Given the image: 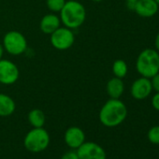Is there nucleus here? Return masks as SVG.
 Segmentation results:
<instances>
[{
  "mask_svg": "<svg viewBox=\"0 0 159 159\" xmlns=\"http://www.w3.org/2000/svg\"><path fill=\"white\" fill-rule=\"evenodd\" d=\"M4 49L11 55H20L27 49V41L25 36L18 31L7 33L3 39Z\"/></svg>",
  "mask_w": 159,
  "mask_h": 159,
  "instance_id": "nucleus-5",
  "label": "nucleus"
},
{
  "mask_svg": "<svg viewBox=\"0 0 159 159\" xmlns=\"http://www.w3.org/2000/svg\"><path fill=\"white\" fill-rule=\"evenodd\" d=\"M28 121L33 127H43L46 116L41 110L34 109L28 113Z\"/></svg>",
  "mask_w": 159,
  "mask_h": 159,
  "instance_id": "nucleus-15",
  "label": "nucleus"
},
{
  "mask_svg": "<svg viewBox=\"0 0 159 159\" xmlns=\"http://www.w3.org/2000/svg\"><path fill=\"white\" fill-rule=\"evenodd\" d=\"M61 159H80L79 158V155L77 153V151L76 150H71V151H68L66 152H65Z\"/></svg>",
  "mask_w": 159,
  "mask_h": 159,
  "instance_id": "nucleus-20",
  "label": "nucleus"
},
{
  "mask_svg": "<svg viewBox=\"0 0 159 159\" xmlns=\"http://www.w3.org/2000/svg\"><path fill=\"white\" fill-rule=\"evenodd\" d=\"M152 91L151 80L145 77L137 79L131 85V96L137 100H144L147 98Z\"/></svg>",
  "mask_w": 159,
  "mask_h": 159,
  "instance_id": "nucleus-9",
  "label": "nucleus"
},
{
  "mask_svg": "<svg viewBox=\"0 0 159 159\" xmlns=\"http://www.w3.org/2000/svg\"><path fill=\"white\" fill-rule=\"evenodd\" d=\"M147 138L151 143L159 145V125L151 127L147 133Z\"/></svg>",
  "mask_w": 159,
  "mask_h": 159,
  "instance_id": "nucleus-17",
  "label": "nucleus"
},
{
  "mask_svg": "<svg viewBox=\"0 0 159 159\" xmlns=\"http://www.w3.org/2000/svg\"><path fill=\"white\" fill-rule=\"evenodd\" d=\"M60 13L62 24L69 29L80 27L84 23L86 18L85 8L82 3L75 0H69L66 2L63 9L60 11Z\"/></svg>",
  "mask_w": 159,
  "mask_h": 159,
  "instance_id": "nucleus-2",
  "label": "nucleus"
},
{
  "mask_svg": "<svg viewBox=\"0 0 159 159\" xmlns=\"http://www.w3.org/2000/svg\"><path fill=\"white\" fill-rule=\"evenodd\" d=\"M46 3L50 11L53 12H58L63 9L66 0H47Z\"/></svg>",
  "mask_w": 159,
  "mask_h": 159,
  "instance_id": "nucleus-18",
  "label": "nucleus"
},
{
  "mask_svg": "<svg viewBox=\"0 0 159 159\" xmlns=\"http://www.w3.org/2000/svg\"><path fill=\"white\" fill-rule=\"evenodd\" d=\"M151 103H152V108H153L155 111H159V93H155V94L153 95V97L152 98Z\"/></svg>",
  "mask_w": 159,
  "mask_h": 159,
  "instance_id": "nucleus-21",
  "label": "nucleus"
},
{
  "mask_svg": "<svg viewBox=\"0 0 159 159\" xmlns=\"http://www.w3.org/2000/svg\"><path fill=\"white\" fill-rule=\"evenodd\" d=\"M127 116V108L119 98L109 99L99 111V121L107 127L120 125Z\"/></svg>",
  "mask_w": 159,
  "mask_h": 159,
  "instance_id": "nucleus-1",
  "label": "nucleus"
},
{
  "mask_svg": "<svg viewBox=\"0 0 159 159\" xmlns=\"http://www.w3.org/2000/svg\"><path fill=\"white\" fill-rule=\"evenodd\" d=\"M15 102L10 96L5 94H0V116H10L15 111Z\"/></svg>",
  "mask_w": 159,
  "mask_h": 159,
  "instance_id": "nucleus-14",
  "label": "nucleus"
},
{
  "mask_svg": "<svg viewBox=\"0 0 159 159\" xmlns=\"http://www.w3.org/2000/svg\"><path fill=\"white\" fill-rule=\"evenodd\" d=\"M127 71H128V67H127L126 63L124 60L118 59V60L114 61V63L112 65V72L115 77L123 79L126 76Z\"/></svg>",
  "mask_w": 159,
  "mask_h": 159,
  "instance_id": "nucleus-16",
  "label": "nucleus"
},
{
  "mask_svg": "<svg viewBox=\"0 0 159 159\" xmlns=\"http://www.w3.org/2000/svg\"><path fill=\"white\" fill-rule=\"evenodd\" d=\"M154 1L156 2V4L158 5V7H159V0H154Z\"/></svg>",
  "mask_w": 159,
  "mask_h": 159,
  "instance_id": "nucleus-25",
  "label": "nucleus"
},
{
  "mask_svg": "<svg viewBox=\"0 0 159 159\" xmlns=\"http://www.w3.org/2000/svg\"><path fill=\"white\" fill-rule=\"evenodd\" d=\"M19 69L14 63L6 59H0V84H13L19 79Z\"/></svg>",
  "mask_w": 159,
  "mask_h": 159,
  "instance_id": "nucleus-8",
  "label": "nucleus"
},
{
  "mask_svg": "<svg viewBox=\"0 0 159 159\" xmlns=\"http://www.w3.org/2000/svg\"><path fill=\"white\" fill-rule=\"evenodd\" d=\"M76 151L80 159H107L104 148L93 141H84Z\"/></svg>",
  "mask_w": 159,
  "mask_h": 159,
  "instance_id": "nucleus-7",
  "label": "nucleus"
},
{
  "mask_svg": "<svg viewBox=\"0 0 159 159\" xmlns=\"http://www.w3.org/2000/svg\"><path fill=\"white\" fill-rule=\"evenodd\" d=\"M25 147L32 152H40L50 144V135L43 127H34L25 137Z\"/></svg>",
  "mask_w": 159,
  "mask_h": 159,
  "instance_id": "nucleus-4",
  "label": "nucleus"
},
{
  "mask_svg": "<svg viewBox=\"0 0 159 159\" xmlns=\"http://www.w3.org/2000/svg\"><path fill=\"white\" fill-rule=\"evenodd\" d=\"M136 69L141 77H153L159 72V52L150 48L143 50L137 58Z\"/></svg>",
  "mask_w": 159,
  "mask_h": 159,
  "instance_id": "nucleus-3",
  "label": "nucleus"
},
{
  "mask_svg": "<svg viewBox=\"0 0 159 159\" xmlns=\"http://www.w3.org/2000/svg\"><path fill=\"white\" fill-rule=\"evenodd\" d=\"M75 40L74 33L67 27H59L51 34L52 45L60 51L69 49Z\"/></svg>",
  "mask_w": 159,
  "mask_h": 159,
  "instance_id": "nucleus-6",
  "label": "nucleus"
},
{
  "mask_svg": "<svg viewBox=\"0 0 159 159\" xmlns=\"http://www.w3.org/2000/svg\"><path fill=\"white\" fill-rule=\"evenodd\" d=\"M154 46H155V50L159 52V33L156 35L155 39H154Z\"/></svg>",
  "mask_w": 159,
  "mask_h": 159,
  "instance_id": "nucleus-23",
  "label": "nucleus"
},
{
  "mask_svg": "<svg viewBox=\"0 0 159 159\" xmlns=\"http://www.w3.org/2000/svg\"><path fill=\"white\" fill-rule=\"evenodd\" d=\"M106 90L111 98H120L125 91V84L123 80L117 77L111 79L107 84Z\"/></svg>",
  "mask_w": 159,
  "mask_h": 159,
  "instance_id": "nucleus-12",
  "label": "nucleus"
},
{
  "mask_svg": "<svg viewBox=\"0 0 159 159\" xmlns=\"http://www.w3.org/2000/svg\"><path fill=\"white\" fill-rule=\"evenodd\" d=\"M61 20L55 14H47L45 15L40 22V29L44 34L51 35L57 28L60 27Z\"/></svg>",
  "mask_w": 159,
  "mask_h": 159,
  "instance_id": "nucleus-13",
  "label": "nucleus"
},
{
  "mask_svg": "<svg viewBox=\"0 0 159 159\" xmlns=\"http://www.w3.org/2000/svg\"><path fill=\"white\" fill-rule=\"evenodd\" d=\"M3 53H4V47L1 43H0V59H2Z\"/></svg>",
  "mask_w": 159,
  "mask_h": 159,
  "instance_id": "nucleus-24",
  "label": "nucleus"
},
{
  "mask_svg": "<svg viewBox=\"0 0 159 159\" xmlns=\"http://www.w3.org/2000/svg\"><path fill=\"white\" fill-rule=\"evenodd\" d=\"M64 139L66 144L72 150H77L85 141V134L82 128L71 126L65 132Z\"/></svg>",
  "mask_w": 159,
  "mask_h": 159,
  "instance_id": "nucleus-10",
  "label": "nucleus"
},
{
  "mask_svg": "<svg viewBox=\"0 0 159 159\" xmlns=\"http://www.w3.org/2000/svg\"><path fill=\"white\" fill-rule=\"evenodd\" d=\"M159 7L154 0H138L133 11L142 18H151L157 13Z\"/></svg>",
  "mask_w": 159,
  "mask_h": 159,
  "instance_id": "nucleus-11",
  "label": "nucleus"
},
{
  "mask_svg": "<svg viewBox=\"0 0 159 159\" xmlns=\"http://www.w3.org/2000/svg\"><path fill=\"white\" fill-rule=\"evenodd\" d=\"M93 1H95V2H100L101 0H93Z\"/></svg>",
  "mask_w": 159,
  "mask_h": 159,
  "instance_id": "nucleus-26",
  "label": "nucleus"
},
{
  "mask_svg": "<svg viewBox=\"0 0 159 159\" xmlns=\"http://www.w3.org/2000/svg\"><path fill=\"white\" fill-rule=\"evenodd\" d=\"M138 1V0H126L127 2V8L129 10H134V7H135V3Z\"/></svg>",
  "mask_w": 159,
  "mask_h": 159,
  "instance_id": "nucleus-22",
  "label": "nucleus"
},
{
  "mask_svg": "<svg viewBox=\"0 0 159 159\" xmlns=\"http://www.w3.org/2000/svg\"><path fill=\"white\" fill-rule=\"evenodd\" d=\"M150 80H151L152 90H154L156 93H159V72L155 74L153 77H152Z\"/></svg>",
  "mask_w": 159,
  "mask_h": 159,
  "instance_id": "nucleus-19",
  "label": "nucleus"
}]
</instances>
